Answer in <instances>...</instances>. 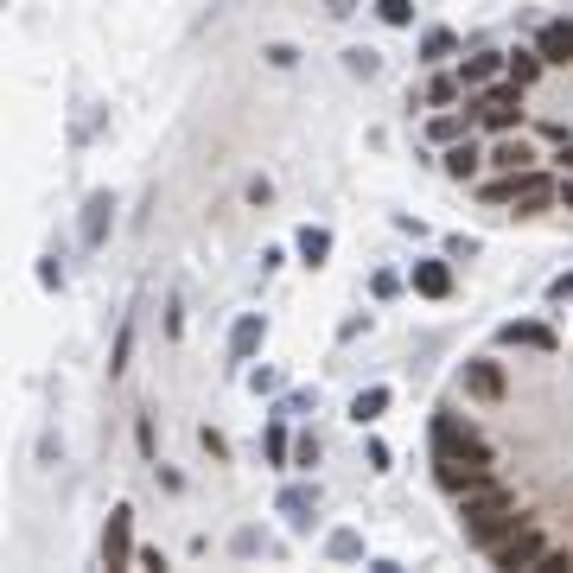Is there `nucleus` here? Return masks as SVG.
Here are the masks:
<instances>
[{"instance_id": "obj_1", "label": "nucleus", "mask_w": 573, "mask_h": 573, "mask_svg": "<svg viewBox=\"0 0 573 573\" xmlns=\"http://www.w3.org/2000/svg\"><path fill=\"white\" fill-rule=\"evenodd\" d=\"M465 503H459V516H465V535H472L478 548H491L503 529H516V503H510V491H497L491 478L484 484H472V491H459Z\"/></svg>"}, {"instance_id": "obj_2", "label": "nucleus", "mask_w": 573, "mask_h": 573, "mask_svg": "<svg viewBox=\"0 0 573 573\" xmlns=\"http://www.w3.org/2000/svg\"><path fill=\"white\" fill-rule=\"evenodd\" d=\"M433 465H440L446 491H472V484L491 478V453H433Z\"/></svg>"}, {"instance_id": "obj_3", "label": "nucleus", "mask_w": 573, "mask_h": 573, "mask_svg": "<svg viewBox=\"0 0 573 573\" xmlns=\"http://www.w3.org/2000/svg\"><path fill=\"white\" fill-rule=\"evenodd\" d=\"M516 115H523V83H497V90H484V102H478V121L484 128H516Z\"/></svg>"}, {"instance_id": "obj_4", "label": "nucleus", "mask_w": 573, "mask_h": 573, "mask_svg": "<svg viewBox=\"0 0 573 573\" xmlns=\"http://www.w3.org/2000/svg\"><path fill=\"white\" fill-rule=\"evenodd\" d=\"M102 561H109V567H128L134 561V510H128V503H115V510H109V529H102Z\"/></svg>"}, {"instance_id": "obj_5", "label": "nucleus", "mask_w": 573, "mask_h": 573, "mask_svg": "<svg viewBox=\"0 0 573 573\" xmlns=\"http://www.w3.org/2000/svg\"><path fill=\"white\" fill-rule=\"evenodd\" d=\"M542 554H548V542H542L535 529H523V535H497V542H491V561H497V567H535Z\"/></svg>"}, {"instance_id": "obj_6", "label": "nucleus", "mask_w": 573, "mask_h": 573, "mask_svg": "<svg viewBox=\"0 0 573 573\" xmlns=\"http://www.w3.org/2000/svg\"><path fill=\"white\" fill-rule=\"evenodd\" d=\"M433 453H484V440L472 427H459L453 414H440V421H433Z\"/></svg>"}, {"instance_id": "obj_7", "label": "nucleus", "mask_w": 573, "mask_h": 573, "mask_svg": "<svg viewBox=\"0 0 573 573\" xmlns=\"http://www.w3.org/2000/svg\"><path fill=\"white\" fill-rule=\"evenodd\" d=\"M281 516L293 529H312V516H319V491H312V484H287V491H281Z\"/></svg>"}, {"instance_id": "obj_8", "label": "nucleus", "mask_w": 573, "mask_h": 573, "mask_svg": "<svg viewBox=\"0 0 573 573\" xmlns=\"http://www.w3.org/2000/svg\"><path fill=\"white\" fill-rule=\"evenodd\" d=\"M262 332H268L262 312H242V319L230 325V357H236V363H249L255 351H262Z\"/></svg>"}, {"instance_id": "obj_9", "label": "nucleus", "mask_w": 573, "mask_h": 573, "mask_svg": "<svg viewBox=\"0 0 573 573\" xmlns=\"http://www.w3.org/2000/svg\"><path fill=\"white\" fill-rule=\"evenodd\" d=\"M548 204H554V179H542V172H523V179H516V211L535 217V211H548Z\"/></svg>"}, {"instance_id": "obj_10", "label": "nucleus", "mask_w": 573, "mask_h": 573, "mask_svg": "<svg viewBox=\"0 0 573 573\" xmlns=\"http://www.w3.org/2000/svg\"><path fill=\"white\" fill-rule=\"evenodd\" d=\"M109 223H115V198H109V191H96V198L83 204V242L96 249V242L109 236Z\"/></svg>"}, {"instance_id": "obj_11", "label": "nucleus", "mask_w": 573, "mask_h": 573, "mask_svg": "<svg viewBox=\"0 0 573 573\" xmlns=\"http://www.w3.org/2000/svg\"><path fill=\"white\" fill-rule=\"evenodd\" d=\"M465 389H472V395H478V402H497V395H503V370H497V363H491V357H478V363H465Z\"/></svg>"}, {"instance_id": "obj_12", "label": "nucleus", "mask_w": 573, "mask_h": 573, "mask_svg": "<svg viewBox=\"0 0 573 573\" xmlns=\"http://www.w3.org/2000/svg\"><path fill=\"white\" fill-rule=\"evenodd\" d=\"M497 338H503V344H529V351H554V332H548V325H535V319L497 325Z\"/></svg>"}, {"instance_id": "obj_13", "label": "nucleus", "mask_w": 573, "mask_h": 573, "mask_svg": "<svg viewBox=\"0 0 573 573\" xmlns=\"http://www.w3.org/2000/svg\"><path fill=\"white\" fill-rule=\"evenodd\" d=\"M535 51H542L548 64H567V58H573V26H567V20L542 26V32H535Z\"/></svg>"}, {"instance_id": "obj_14", "label": "nucleus", "mask_w": 573, "mask_h": 573, "mask_svg": "<svg viewBox=\"0 0 573 573\" xmlns=\"http://www.w3.org/2000/svg\"><path fill=\"white\" fill-rule=\"evenodd\" d=\"M414 293L446 300V293H453V268H446V262H414Z\"/></svg>"}, {"instance_id": "obj_15", "label": "nucleus", "mask_w": 573, "mask_h": 573, "mask_svg": "<svg viewBox=\"0 0 573 573\" xmlns=\"http://www.w3.org/2000/svg\"><path fill=\"white\" fill-rule=\"evenodd\" d=\"M497 71H503V51H478V58L459 64V83H465V90H484V83H491Z\"/></svg>"}, {"instance_id": "obj_16", "label": "nucleus", "mask_w": 573, "mask_h": 573, "mask_svg": "<svg viewBox=\"0 0 573 573\" xmlns=\"http://www.w3.org/2000/svg\"><path fill=\"white\" fill-rule=\"evenodd\" d=\"M478 160H484V153H478L472 141H453V147H446V172H453V179H472Z\"/></svg>"}, {"instance_id": "obj_17", "label": "nucleus", "mask_w": 573, "mask_h": 573, "mask_svg": "<svg viewBox=\"0 0 573 573\" xmlns=\"http://www.w3.org/2000/svg\"><path fill=\"white\" fill-rule=\"evenodd\" d=\"M382 408H389V389H382V382H376V389H363L357 402H351V421H357V427H370Z\"/></svg>"}, {"instance_id": "obj_18", "label": "nucleus", "mask_w": 573, "mask_h": 573, "mask_svg": "<svg viewBox=\"0 0 573 573\" xmlns=\"http://www.w3.org/2000/svg\"><path fill=\"white\" fill-rule=\"evenodd\" d=\"M542 51H516V58H503V71H510V83H523V90H529V83H535V71H542Z\"/></svg>"}, {"instance_id": "obj_19", "label": "nucleus", "mask_w": 573, "mask_h": 573, "mask_svg": "<svg viewBox=\"0 0 573 573\" xmlns=\"http://www.w3.org/2000/svg\"><path fill=\"white\" fill-rule=\"evenodd\" d=\"M300 255H306V268H319L325 255H332V230H312V223H306V230H300Z\"/></svg>"}, {"instance_id": "obj_20", "label": "nucleus", "mask_w": 573, "mask_h": 573, "mask_svg": "<svg viewBox=\"0 0 573 573\" xmlns=\"http://www.w3.org/2000/svg\"><path fill=\"white\" fill-rule=\"evenodd\" d=\"M325 554H332V561H357V554H363V535H357V529H332V535H325Z\"/></svg>"}, {"instance_id": "obj_21", "label": "nucleus", "mask_w": 573, "mask_h": 573, "mask_svg": "<svg viewBox=\"0 0 573 573\" xmlns=\"http://www.w3.org/2000/svg\"><path fill=\"white\" fill-rule=\"evenodd\" d=\"M491 166H503V172H523V166H529V147H523V141H503V147L491 153Z\"/></svg>"}, {"instance_id": "obj_22", "label": "nucleus", "mask_w": 573, "mask_h": 573, "mask_svg": "<svg viewBox=\"0 0 573 573\" xmlns=\"http://www.w3.org/2000/svg\"><path fill=\"white\" fill-rule=\"evenodd\" d=\"M376 13H382L389 26H408V20H414V0H376Z\"/></svg>"}, {"instance_id": "obj_23", "label": "nucleus", "mask_w": 573, "mask_h": 573, "mask_svg": "<svg viewBox=\"0 0 573 573\" xmlns=\"http://www.w3.org/2000/svg\"><path fill=\"white\" fill-rule=\"evenodd\" d=\"M427 134H433V141H446V147H453L459 134H465V115H440V121H433Z\"/></svg>"}, {"instance_id": "obj_24", "label": "nucleus", "mask_w": 573, "mask_h": 573, "mask_svg": "<svg viewBox=\"0 0 573 573\" xmlns=\"http://www.w3.org/2000/svg\"><path fill=\"white\" fill-rule=\"evenodd\" d=\"M421 51H427V58H446V51H453V32H446V26H433L427 39H421Z\"/></svg>"}, {"instance_id": "obj_25", "label": "nucleus", "mask_w": 573, "mask_h": 573, "mask_svg": "<svg viewBox=\"0 0 573 573\" xmlns=\"http://www.w3.org/2000/svg\"><path fill=\"white\" fill-rule=\"evenodd\" d=\"M344 64H351L357 77H376V64H382V58H376V51H344Z\"/></svg>"}, {"instance_id": "obj_26", "label": "nucleus", "mask_w": 573, "mask_h": 573, "mask_svg": "<svg viewBox=\"0 0 573 573\" xmlns=\"http://www.w3.org/2000/svg\"><path fill=\"white\" fill-rule=\"evenodd\" d=\"M249 389L255 395H274V389H281V376H274V370H249Z\"/></svg>"}, {"instance_id": "obj_27", "label": "nucleus", "mask_w": 573, "mask_h": 573, "mask_svg": "<svg viewBox=\"0 0 573 573\" xmlns=\"http://www.w3.org/2000/svg\"><path fill=\"white\" fill-rule=\"evenodd\" d=\"M293 465H319V440H312V433H306L300 446H293Z\"/></svg>"}, {"instance_id": "obj_28", "label": "nucleus", "mask_w": 573, "mask_h": 573, "mask_svg": "<svg viewBox=\"0 0 573 573\" xmlns=\"http://www.w3.org/2000/svg\"><path fill=\"white\" fill-rule=\"evenodd\" d=\"M39 281H45V287H64V268H58V255H45V262H39Z\"/></svg>"}, {"instance_id": "obj_29", "label": "nucleus", "mask_w": 573, "mask_h": 573, "mask_svg": "<svg viewBox=\"0 0 573 573\" xmlns=\"http://www.w3.org/2000/svg\"><path fill=\"white\" fill-rule=\"evenodd\" d=\"M567 567H573V561H567V554H554V548L542 554V561H535V573H567Z\"/></svg>"}, {"instance_id": "obj_30", "label": "nucleus", "mask_w": 573, "mask_h": 573, "mask_svg": "<svg viewBox=\"0 0 573 573\" xmlns=\"http://www.w3.org/2000/svg\"><path fill=\"white\" fill-rule=\"evenodd\" d=\"M293 58H300V51H293V45H268V64H274V71H287Z\"/></svg>"}, {"instance_id": "obj_31", "label": "nucleus", "mask_w": 573, "mask_h": 573, "mask_svg": "<svg viewBox=\"0 0 573 573\" xmlns=\"http://www.w3.org/2000/svg\"><path fill=\"white\" fill-rule=\"evenodd\" d=\"M293 453V446H287V433L281 427H268V459H287Z\"/></svg>"}, {"instance_id": "obj_32", "label": "nucleus", "mask_w": 573, "mask_h": 573, "mask_svg": "<svg viewBox=\"0 0 573 573\" xmlns=\"http://www.w3.org/2000/svg\"><path fill=\"white\" fill-rule=\"evenodd\" d=\"M548 300H573V268L561 274V281H548Z\"/></svg>"}, {"instance_id": "obj_33", "label": "nucleus", "mask_w": 573, "mask_h": 573, "mask_svg": "<svg viewBox=\"0 0 573 573\" xmlns=\"http://www.w3.org/2000/svg\"><path fill=\"white\" fill-rule=\"evenodd\" d=\"M325 13H332V20H351V13H357V0H325Z\"/></svg>"}, {"instance_id": "obj_34", "label": "nucleus", "mask_w": 573, "mask_h": 573, "mask_svg": "<svg viewBox=\"0 0 573 573\" xmlns=\"http://www.w3.org/2000/svg\"><path fill=\"white\" fill-rule=\"evenodd\" d=\"M561 204H567V211H573V179H567V185H561Z\"/></svg>"}, {"instance_id": "obj_35", "label": "nucleus", "mask_w": 573, "mask_h": 573, "mask_svg": "<svg viewBox=\"0 0 573 573\" xmlns=\"http://www.w3.org/2000/svg\"><path fill=\"white\" fill-rule=\"evenodd\" d=\"M561 160H567V172H573V147H567V153H561Z\"/></svg>"}]
</instances>
